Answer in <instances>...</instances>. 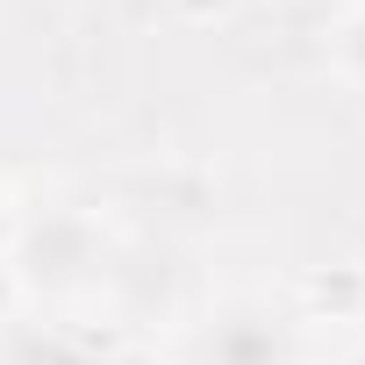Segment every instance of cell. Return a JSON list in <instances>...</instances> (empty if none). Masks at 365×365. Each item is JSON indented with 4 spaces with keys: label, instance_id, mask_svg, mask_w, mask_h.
<instances>
[{
    "label": "cell",
    "instance_id": "cell-1",
    "mask_svg": "<svg viewBox=\"0 0 365 365\" xmlns=\"http://www.w3.org/2000/svg\"><path fill=\"white\" fill-rule=\"evenodd\" d=\"M351 51H365V15H358V22L344 29V58H351Z\"/></svg>",
    "mask_w": 365,
    "mask_h": 365
}]
</instances>
